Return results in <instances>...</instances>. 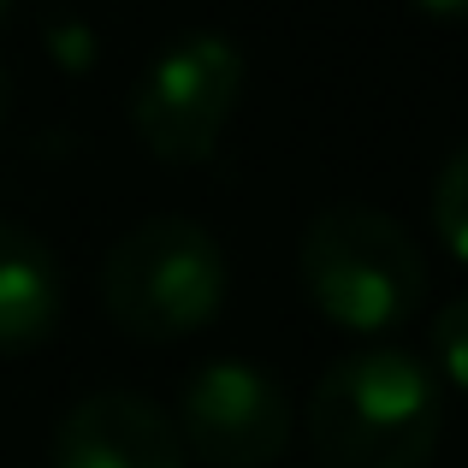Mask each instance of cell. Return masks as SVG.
I'll list each match as a JSON object with an SVG mask.
<instances>
[{"instance_id":"obj_1","label":"cell","mask_w":468,"mask_h":468,"mask_svg":"<svg viewBox=\"0 0 468 468\" xmlns=\"http://www.w3.org/2000/svg\"><path fill=\"white\" fill-rule=\"evenodd\" d=\"M445 427V398L421 356L374 344L320 374L309 445L320 468H427Z\"/></svg>"},{"instance_id":"obj_2","label":"cell","mask_w":468,"mask_h":468,"mask_svg":"<svg viewBox=\"0 0 468 468\" xmlns=\"http://www.w3.org/2000/svg\"><path fill=\"white\" fill-rule=\"evenodd\" d=\"M297 279L314 309L356 338L398 332L427 297V261L410 226L367 202H332L309 219L297 243Z\"/></svg>"},{"instance_id":"obj_3","label":"cell","mask_w":468,"mask_h":468,"mask_svg":"<svg viewBox=\"0 0 468 468\" xmlns=\"http://www.w3.org/2000/svg\"><path fill=\"white\" fill-rule=\"evenodd\" d=\"M226 291L231 267L219 238L184 214H154L131 226L101 261V303L113 326L137 344H178L214 326Z\"/></svg>"},{"instance_id":"obj_4","label":"cell","mask_w":468,"mask_h":468,"mask_svg":"<svg viewBox=\"0 0 468 468\" xmlns=\"http://www.w3.org/2000/svg\"><path fill=\"white\" fill-rule=\"evenodd\" d=\"M243 95V54L219 30H190L166 42L131 83L137 143L166 166H202L219 149Z\"/></svg>"},{"instance_id":"obj_5","label":"cell","mask_w":468,"mask_h":468,"mask_svg":"<svg viewBox=\"0 0 468 468\" xmlns=\"http://www.w3.org/2000/svg\"><path fill=\"white\" fill-rule=\"evenodd\" d=\"M178 439L207 468H267L291 445V398L267 367L219 356L184 386Z\"/></svg>"},{"instance_id":"obj_6","label":"cell","mask_w":468,"mask_h":468,"mask_svg":"<svg viewBox=\"0 0 468 468\" xmlns=\"http://www.w3.org/2000/svg\"><path fill=\"white\" fill-rule=\"evenodd\" d=\"M54 468H184V439L143 391H90L54 427Z\"/></svg>"},{"instance_id":"obj_7","label":"cell","mask_w":468,"mask_h":468,"mask_svg":"<svg viewBox=\"0 0 468 468\" xmlns=\"http://www.w3.org/2000/svg\"><path fill=\"white\" fill-rule=\"evenodd\" d=\"M66 273L36 231L0 219V356H30L59 332Z\"/></svg>"},{"instance_id":"obj_8","label":"cell","mask_w":468,"mask_h":468,"mask_svg":"<svg viewBox=\"0 0 468 468\" xmlns=\"http://www.w3.org/2000/svg\"><path fill=\"white\" fill-rule=\"evenodd\" d=\"M433 231L457 261H468V143L433 178Z\"/></svg>"},{"instance_id":"obj_9","label":"cell","mask_w":468,"mask_h":468,"mask_svg":"<svg viewBox=\"0 0 468 468\" xmlns=\"http://www.w3.org/2000/svg\"><path fill=\"white\" fill-rule=\"evenodd\" d=\"M433 362L457 391H468V291L451 297L433 320Z\"/></svg>"},{"instance_id":"obj_10","label":"cell","mask_w":468,"mask_h":468,"mask_svg":"<svg viewBox=\"0 0 468 468\" xmlns=\"http://www.w3.org/2000/svg\"><path fill=\"white\" fill-rule=\"evenodd\" d=\"M415 12H427V18H445V24H468V0H410Z\"/></svg>"},{"instance_id":"obj_11","label":"cell","mask_w":468,"mask_h":468,"mask_svg":"<svg viewBox=\"0 0 468 468\" xmlns=\"http://www.w3.org/2000/svg\"><path fill=\"white\" fill-rule=\"evenodd\" d=\"M6 113H12V71L0 66V125H6Z\"/></svg>"},{"instance_id":"obj_12","label":"cell","mask_w":468,"mask_h":468,"mask_svg":"<svg viewBox=\"0 0 468 468\" xmlns=\"http://www.w3.org/2000/svg\"><path fill=\"white\" fill-rule=\"evenodd\" d=\"M6 6H12V0H0V18H6Z\"/></svg>"}]
</instances>
